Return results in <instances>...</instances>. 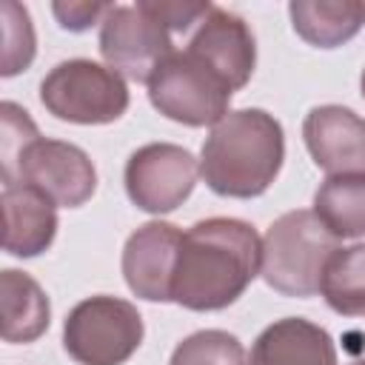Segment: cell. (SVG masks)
I'll return each instance as SVG.
<instances>
[{"instance_id":"9a60e30c","label":"cell","mask_w":365,"mask_h":365,"mask_svg":"<svg viewBox=\"0 0 365 365\" xmlns=\"http://www.w3.org/2000/svg\"><path fill=\"white\" fill-rule=\"evenodd\" d=\"M288 14L308 46L336 48L365 26V0H294Z\"/></svg>"},{"instance_id":"7402d4cb","label":"cell","mask_w":365,"mask_h":365,"mask_svg":"<svg viewBox=\"0 0 365 365\" xmlns=\"http://www.w3.org/2000/svg\"><path fill=\"white\" fill-rule=\"evenodd\" d=\"M148 17H154L168 31H188L194 23H202L205 14L214 9L202 0H140L137 3Z\"/></svg>"},{"instance_id":"d6986e66","label":"cell","mask_w":365,"mask_h":365,"mask_svg":"<svg viewBox=\"0 0 365 365\" xmlns=\"http://www.w3.org/2000/svg\"><path fill=\"white\" fill-rule=\"evenodd\" d=\"M168 365H248V356L234 334L205 328L177 342Z\"/></svg>"},{"instance_id":"ba28073f","label":"cell","mask_w":365,"mask_h":365,"mask_svg":"<svg viewBox=\"0 0 365 365\" xmlns=\"http://www.w3.org/2000/svg\"><path fill=\"white\" fill-rule=\"evenodd\" d=\"M200 163L174 143L140 145L123 171L128 200L145 214H168L182 205L197 185Z\"/></svg>"},{"instance_id":"30bf717a","label":"cell","mask_w":365,"mask_h":365,"mask_svg":"<svg viewBox=\"0 0 365 365\" xmlns=\"http://www.w3.org/2000/svg\"><path fill=\"white\" fill-rule=\"evenodd\" d=\"M185 51L202 60L231 91H240L251 80L257 66V43L248 23L220 6L205 14V20L191 34Z\"/></svg>"},{"instance_id":"52a82bcc","label":"cell","mask_w":365,"mask_h":365,"mask_svg":"<svg viewBox=\"0 0 365 365\" xmlns=\"http://www.w3.org/2000/svg\"><path fill=\"white\" fill-rule=\"evenodd\" d=\"M31 185L43 191L54 205L80 208L97 188V171L88 154L66 140L37 137L17 160L14 171L3 177V185Z\"/></svg>"},{"instance_id":"d4e9b609","label":"cell","mask_w":365,"mask_h":365,"mask_svg":"<svg viewBox=\"0 0 365 365\" xmlns=\"http://www.w3.org/2000/svg\"><path fill=\"white\" fill-rule=\"evenodd\" d=\"M351 365H365V356H362V359H356V362H351Z\"/></svg>"},{"instance_id":"5b68a950","label":"cell","mask_w":365,"mask_h":365,"mask_svg":"<svg viewBox=\"0 0 365 365\" xmlns=\"http://www.w3.org/2000/svg\"><path fill=\"white\" fill-rule=\"evenodd\" d=\"M145 336L140 311L120 297L97 294L77 302L63 322V348L77 365H123Z\"/></svg>"},{"instance_id":"8992f818","label":"cell","mask_w":365,"mask_h":365,"mask_svg":"<svg viewBox=\"0 0 365 365\" xmlns=\"http://www.w3.org/2000/svg\"><path fill=\"white\" fill-rule=\"evenodd\" d=\"M145 86L151 106L163 117L191 128L217 125L228 114V103L234 94L202 60H197L185 48L168 54Z\"/></svg>"},{"instance_id":"4fadbf2b","label":"cell","mask_w":365,"mask_h":365,"mask_svg":"<svg viewBox=\"0 0 365 365\" xmlns=\"http://www.w3.org/2000/svg\"><path fill=\"white\" fill-rule=\"evenodd\" d=\"M3 251L29 259L54 242L57 205L31 185H3Z\"/></svg>"},{"instance_id":"e0dca14e","label":"cell","mask_w":365,"mask_h":365,"mask_svg":"<svg viewBox=\"0 0 365 365\" xmlns=\"http://www.w3.org/2000/svg\"><path fill=\"white\" fill-rule=\"evenodd\" d=\"M314 214L336 240L365 237V171L325 177L314 194Z\"/></svg>"},{"instance_id":"cb8c5ba5","label":"cell","mask_w":365,"mask_h":365,"mask_svg":"<svg viewBox=\"0 0 365 365\" xmlns=\"http://www.w3.org/2000/svg\"><path fill=\"white\" fill-rule=\"evenodd\" d=\"M359 88H362V97H365V68H362V77H359Z\"/></svg>"},{"instance_id":"44dd1931","label":"cell","mask_w":365,"mask_h":365,"mask_svg":"<svg viewBox=\"0 0 365 365\" xmlns=\"http://www.w3.org/2000/svg\"><path fill=\"white\" fill-rule=\"evenodd\" d=\"M0 120H3V134H0V160H3V177H9L20 160V154L40 137L37 125L31 123L29 111L20 108L17 103H3L0 106Z\"/></svg>"},{"instance_id":"277c9868","label":"cell","mask_w":365,"mask_h":365,"mask_svg":"<svg viewBox=\"0 0 365 365\" xmlns=\"http://www.w3.org/2000/svg\"><path fill=\"white\" fill-rule=\"evenodd\" d=\"M48 114L77 125H106L125 114L131 97L125 77L86 57L57 63L40 83Z\"/></svg>"},{"instance_id":"7a4b0ae2","label":"cell","mask_w":365,"mask_h":365,"mask_svg":"<svg viewBox=\"0 0 365 365\" xmlns=\"http://www.w3.org/2000/svg\"><path fill=\"white\" fill-rule=\"evenodd\" d=\"M285 160V134L262 108L228 111L200 151V177L220 197L251 200L271 188Z\"/></svg>"},{"instance_id":"2e32d148","label":"cell","mask_w":365,"mask_h":365,"mask_svg":"<svg viewBox=\"0 0 365 365\" xmlns=\"http://www.w3.org/2000/svg\"><path fill=\"white\" fill-rule=\"evenodd\" d=\"M0 305L6 342H34L51 322L48 297L26 271L6 268L0 274Z\"/></svg>"},{"instance_id":"ac0fdd59","label":"cell","mask_w":365,"mask_h":365,"mask_svg":"<svg viewBox=\"0 0 365 365\" xmlns=\"http://www.w3.org/2000/svg\"><path fill=\"white\" fill-rule=\"evenodd\" d=\"M319 294L342 317H365V242L336 248L322 271Z\"/></svg>"},{"instance_id":"3957f363","label":"cell","mask_w":365,"mask_h":365,"mask_svg":"<svg viewBox=\"0 0 365 365\" xmlns=\"http://www.w3.org/2000/svg\"><path fill=\"white\" fill-rule=\"evenodd\" d=\"M336 248V237L319 222V217L308 208H297L268 225L259 274L265 285L282 297H314Z\"/></svg>"},{"instance_id":"603a6c76","label":"cell","mask_w":365,"mask_h":365,"mask_svg":"<svg viewBox=\"0 0 365 365\" xmlns=\"http://www.w3.org/2000/svg\"><path fill=\"white\" fill-rule=\"evenodd\" d=\"M57 23L66 31H86L94 23H103L106 14L111 11V3H88V0H77V3H54L51 6Z\"/></svg>"},{"instance_id":"8fae6325","label":"cell","mask_w":365,"mask_h":365,"mask_svg":"<svg viewBox=\"0 0 365 365\" xmlns=\"http://www.w3.org/2000/svg\"><path fill=\"white\" fill-rule=\"evenodd\" d=\"M182 231L171 222L151 220L140 225L123 248V277L131 294L148 302H171V279L177 268Z\"/></svg>"},{"instance_id":"ffe728a7","label":"cell","mask_w":365,"mask_h":365,"mask_svg":"<svg viewBox=\"0 0 365 365\" xmlns=\"http://www.w3.org/2000/svg\"><path fill=\"white\" fill-rule=\"evenodd\" d=\"M3 11V77H14L20 71H26L34 60L37 51V40H34V26L31 17L26 11V6L6 0L0 6Z\"/></svg>"},{"instance_id":"9c48e42d","label":"cell","mask_w":365,"mask_h":365,"mask_svg":"<svg viewBox=\"0 0 365 365\" xmlns=\"http://www.w3.org/2000/svg\"><path fill=\"white\" fill-rule=\"evenodd\" d=\"M174 51L171 31L148 17L137 3L111 6L100 23V54L106 66L134 83H148L157 66Z\"/></svg>"},{"instance_id":"6da1fadb","label":"cell","mask_w":365,"mask_h":365,"mask_svg":"<svg viewBox=\"0 0 365 365\" xmlns=\"http://www.w3.org/2000/svg\"><path fill=\"white\" fill-rule=\"evenodd\" d=\"M262 265L257 228L237 217L194 222L177 251L171 302L188 311H222L237 302Z\"/></svg>"},{"instance_id":"5bb4252c","label":"cell","mask_w":365,"mask_h":365,"mask_svg":"<svg viewBox=\"0 0 365 365\" xmlns=\"http://www.w3.org/2000/svg\"><path fill=\"white\" fill-rule=\"evenodd\" d=\"M248 365H336V345L322 325L282 317L254 339Z\"/></svg>"},{"instance_id":"7c38bea8","label":"cell","mask_w":365,"mask_h":365,"mask_svg":"<svg viewBox=\"0 0 365 365\" xmlns=\"http://www.w3.org/2000/svg\"><path fill=\"white\" fill-rule=\"evenodd\" d=\"M302 140L311 160L331 174L365 171V117L345 106H314L302 120Z\"/></svg>"}]
</instances>
